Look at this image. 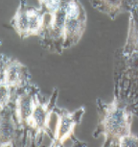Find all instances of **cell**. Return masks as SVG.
Returning a JSON list of instances; mask_svg holds the SVG:
<instances>
[{"mask_svg":"<svg viewBox=\"0 0 138 147\" xmlns=\"http://www.w3.org/2000/svg\"><path fill=\"white\" fill-rule=\"evenodd\" d=\"M103 126L107 137L121 138L129 135V116L128 112L117 104H111L107 110Z\"/></svg>","mask_w":138,"mask_h":147,"instance_id":"obj_1","label":"cell"},{"mask_svg":"<svg viewBox=\"0 0 138 147\" xmlns=\"http://www.w3.org/2000/svg\"><path fill=\"white\" fill-rule=\"evenodd\" d=\"M84 112V109L81 108L79 111H76L72 113H66L60 116L56 131V140L60 144H62L72 136L74 128L77 123L81 121Z\"/></svg>","mask_w":138,"mask_h":147,"instance_id":"obj_2","label":"cell"},{"mask_svg":"<svg viewBox=\"0 0 138 147\" xmlns=\"http://www.w3.org/2000/svg\"><path fill=\"white\" fill-rule=\"evenodd\" d=\"M36 101L31 94L24 93L18 97L16 101V115L19 123H29L34 113Z\"/></svg>","mask_w":138,"mask_h":147,"instance_id":"obj_3","label":"cell"},{"mask_svg":"<svg viewBox=\"0 0 138 147\" xmlns=\"http://www.w3.org/2000/svg\"><path fill=\"white\" fill-rule=\"evenodd\" d=\"M49 115H50V109L48 108V105H42L36 101L35 110L29 123L32 124V126L38 132L41 131V130L45 129L46 125H47Z\"/></svg>","mask_w":138,"mask_h":147,"instance_id":"obj_4","label":"cell"},{"mask_svg":"<svg viewBox=\"0 0 138 147\" xmlns=\"http://www.w3.org/2000/svg\"><path fill=\"white\" fill-rule=\"evenodd\" d=\"M22 66L17 62H13L5 70L2 84L9 87H18L22 83Z\"/></svg>","mask_w":138,"mask_h":147,"instance_id":"obj_5","label":"cell"},{"mask_svg":"<svg viewBox=\"0 0 138 147\" xmlns=\"http://www.w3.org/2000/svg\"><path fill=\"white\" fill-rule=\"evenodd\" d=\"M15 132V125L11 118H2L1 122V140L2 143L5 140H12Z\"/></svg>","mask_w":138,"mask_h":147,"instance_id":"obj_6","label":"cell"},{"mask_svg":"<svg viewBox=\"0 0 138 147\" xmlns=\"http://www.w3.org/2000/svg\"><path fill=\"white\" fill-rule=\"evenodd\" d=\"M16 27L21 33H29V16L28 12H21L16 18Z\"/></svg>","mask_w":138,"mask_h":147,"instance_id":"obj_7","label":"cell"},{"mask_svg":"<svg viewBox=\"0 0 138 147\" xmlns=\"http://www.w3.org/2000/svg\"><path fill=\"white\" fill-rule=\"evenodd\" d=\"M29 16V33L37 32L41 24V19L40 15L36 11H30L28 12Z\"/></svg>","mask_w":138,"mask_h":147,"instance_id":"obj_8","label":"cell"},{"mask_svg":"<svg viewBox=\"0 0 138 147\" xmlns=\"http://www.w3.org/2000/svg\"><path fill=\"white\" fill-rule=\"evenodd\" d=\"M66 19H78L80 16L79 5L75 1H70L65 6Z\"/></svg>","mask_w":138,"mask_h":147,"instance_id":"obj_9","label":"cell"},{"mask_svg":"<svg viewBox=\"0 0 138 147\" xmlns=\"http://www.w3.org/2000/svg\"><path fill=\"white\" fill-rule=\"evenodd\" d=\"M120 145L123 146H136L138 145V138L131 135L124 136L120 138Z\"/></svg>","mask_w":138,"mask_h":147,"instance_id":"obj_10","label":"cell"},{"mask_svg":"<svg viewBox=\"0 0 138 147\" xmlns=\"http://www.w3.org/2000/svg\"><path fill=\"white\" fill-rule=\"evenodd\" d=\"M10 90H9V86L2 84L1 86V108L3 109L4 106L9 102V97H10Z\"/></svg>","mask_w":138,"mask_h":147,"instance_id":"obj_11","label":"cell"},{"mask_svg":"<svg viewBox=\"0 0 138 147\" xmlns=\"http://www.w3.org/2000/svg\"><path fill=\"white\" fill-rule=\"evenodd\" d=\"M106 2L109 6H117L120 4L121 0H106Z\"/></svg>","mask_w":138,"mask_h":147,"instance_id":"obj_12","label":"cell"},{"mask_svg":"<svg viewBox=\"0 0 138 147\" xmlns=\"http://www.w3.org/2000/svg\"><path fill=\"white\" fill-rule=\"evenodd\" d=\"M41 1L44 2V3L47 5L48 7H49V5H50V3H51V0H41Z\"/></svg>","mask_w":138,"mask_h":147,"instance_id":"obj_13","label":"cell"}]
</instances>
